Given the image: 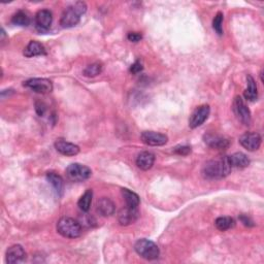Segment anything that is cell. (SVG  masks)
I'll return each mask as SVG.
<instances>
[{
    "mask_svg": "<svg viewBox=\"0 0 264 264\" xmlns=\"http://www.w3.org/2000/svg\"><path fill=\"white\" fill-rule=\"evenodd\" d=\"M231 165L229 164L227 157L218 160H210L202 167V175L209 180H218L227 176L231 172Z\"/></svg>",
    "mask_w": 264,
    "mask_h": 264,
    "instance_id": "cell-1",
    "label": "cell"
},
{
    "mask_svg": "<svg viewBox=\"0 0 264 264\" xmlns=\"http://www.w3.org/2000/svg\"><path fill=\"white\" fill-rule=\"evenodd\" d=\"M87 12V4L83 1H78L74 4L68 6L63 12L60 25L63 28H72L76 26L81 21L82 16Z\"/></svg>",
    "mask_w": 264,
    "mask_h": 264,
    "instance_id": "cell-2",
    "label": "cell"
},
{
    "mask_svg": "<svg viewBox=\"0 0 264 264\" xmlns=\"http://www.w3.org/2000/svg\"><path fill=\"white\" fill-rule=\"evenodd\" d=\"M57 231L66 238H76L82 234V225L72 218L63 217L57 222Z\"/></svg>",
    "mask_w": 264,
    "mask_h": 264,
    "instance_id": "cell-3",
    "label": "cell"
},
{
    "mask_svg": "<svg viewBox=\"0 0 264 264\" xmlns=\"http://www.w3.org/2000/svg\"><path fill=\"white\" fill-rule=\"evenodd\" d=\"M134 250L141 258L150 261L157 259L160 255L158 246L147 238H141V240L136 242L134 245Z\"/></svg>",
    "mask_w": 264,
    "mask_h": 264,
    "instance_id": "cell-4",
    "label": "cell"
},
{
    "mask_svg": "<svg viewBox=\"0 0 264 264\" xmlns=\"http://www.w3.org/2000/svg\"><path fill=\"white\" fill-rule=\"evenodd\" d=\"M92 175V170L80 163H72L66 169V176L72 182H84L88 180Z\"/></svg>",
    "mask_w": 264,
    "mask_h": 264,
    "instance_id": "cell-5",
    "label": "cell"
},
{
    "mask_svg": "<svg viewBox=\"0 0 264 264\" xmlns=\"http://www.w3.org/2000/svg\"><path fill=\"white\" fill-rule=\"evenodd\" d=\"M232 108L236 118L238 119V121L242 122L244 125H250L252 119L251 112L248 106L245 104L244 99L241 96H236L234 98Z\"/></svg>",
    "mask_w": 264,
    "mask_h": 264,
    "instance_id": "cell-6",
    "label": "cell"
},
{
    "mask_svg": "<svg viewBox=\"0 0 264 264\" xmlns=\"http://www.w3.org/2000/svg\"><path fill=\"white\" fill-rule=\"evenodd\" d=\"M24 86L39 94H47L53 90V84L48 79H30L24 83Z\"/></svg>",
    "mask_w": 264,
    "mask_h": 264,
    "instance_id": "cell-7",
    "label": "cell"
},
{
    "mask_svg": "<svg viewBox=\"0 0 264 264\" xmlns=\"http://www.w3.org/2000/svg\"><path fill=\"white\" fill-rule=\"evenodd\" d=\"M210 113H211L210 106L203 105V106H198L190 116V119H189L190 128L195 129V128H197V127L201 126L208 120Z\"/></svg>",
    "mask_w": 264,
    "mask_h": 264,
    "instance_id": "cell-8",
    "label": "cell"
},
{
    "mask_svg": "<svg viewBox=\"0 0 264 264\" xmlns=\"http://www.w3.org/2000/svg\"><path fill=\"white\" fill-rule=\"evenodd\" d=\"M141 138L143 143L152 147L164 146V144L168 141V138L165 134L155 131H143Z\"/></svg>",
    "mask_w": 264,
    "mask_h": 264,
    "instance_id": "cell-9",
    "label": "cell"
},
{
    "mask_svg": "<svg viewBox=\"0 0 264 264\" xmlns=\"http://www.w3.org/2000/svg\"><path fill=\"white\" fill-rule=\"evenodd\" d=\"M240 143L250 152L257 151L261 146V136L257 132H246L241 136Z\"/></svg>",
    "mask_w": 264,
    "mask_h": 264,
    "instance_id": "cell-10",
    "label": "cell"
},
{
    "mask_svg": "<svg viewBox=\"0 0 264 264\" xmlns=\"http://www.w3.org/2000/svg\"><path fill=\"white\" fill-rule=\"evenodd\" d=\"M203 141L211 149L216 150H226L229 147V141L223 136L212 133H207L203 135Z\"/></svg>",
    "mask_w": 264,
    "mask_h": 264,
    "instance_id": "cell-11",
    "label": "cell"
},
{
    "mask_svg": "<svg viewBox=\"0 0 264 264\" xmlns=\"http://www.w3.org/2000/svg\"><path fill=\"white\" fill-rule=\"evenodd\" d=\"M139 211L135 208L125 207L123 208L118 214V221L122 226H128L130 224H133L139 218Z\"/></svg>",
    "mask_w": 264,
    "mask_h": 264,
    "instance_id": "cell-12",
    "label": "cell"
},
{
    "mask_svg": "<svg viewBox=\"0 0 264 264\" xmlns=\"http://www.w3.org/2000/svg\"><path fill=\"white\" fill-rule=\"evenodd\" d=\"M26 258V253H25L23 246L20 245H14L6 251L5 260L10 264H16L23 262Z\"/></svg>",
    "mask_w": 264,
    "mask_h": 264,
    "instance_id": "cell-13",
    "label": "cell"
},
{
    "mask_svg": "<svg viewBox=\"0 0 264 264\" xmlns=\"http://www.w3.org/2000/svg\"><path fill=\"white\" fill-rule=\"evenodd\" d=\"M53 22V15L49 10H41L35 16L36 28L41 31H48Z\"/></svg>",
    "mask_w": 264,
    "mask_h": 264,
    "instance_id": "cell-14",
    "label": "cell"
},
{
    "mask_svg": "<svg viewBox=\"0 0 264 264\" xmlns=\"http://www.w3.org/2000/svg\"><path fill=\"white\" fill-rule=\"evenodd\" d=\"M55 149L64 156H75L80 153L79 146L63 140H59L55 142Z\"/></svg>",
    "mask_w": 264,
    "mask_h": 264,
    "instance_id": "cell-15",
    "label": "cell"
},
{
    "mask_svg": "<svg viewBox=\"0 0 264 264\" xmlns=\"http://www.w3.org/2000/svg\"><path fill=\"white\" fill-rule=\"evenodd\" d=\"M115 203L107 197H102L96 202V211L102 217H109L115 212Z\"/></svg>",
    "mask_w": 264,
    "mask_h": 264,
    "instance_id": "cell-16",
    "label": "cell"
},
{
    "mask_svg": "<svg viewBox=\"0 0 264 264\" xmlns=\"http://www.w3.org/2000/svg\"><path fill=\"white\" fill-rule=\"evenodd\" d=\"M155 163V156L154 154H152L151 152L148 151H143L141 152L138 155V158H136V165L141 170H147L151 169Z\"/></svg>",
    "mask_w": 264,
    "mask_h": 264,
    "instance_id": "cell-17",
    "label": "cell"
},
{
    "mask_svg": "<svg viewBox=\"0 0 264 264\" xmlns=\"http://www.w3.org/2000/svg\"><path fill=\"white\" fill-rule=\"evenodd\" d=\"M42 55H47L46 48L44 47V45H41L40 42L35 41V40H31L24 50V56L27 58L42 56Z\"/></svg>",
    "mask_w": 264,
    "mask_h": 264,
    "instance_id": "cell-18",
    "label": "cell"
},
{
    "mask_svg": "<svg viewBox=\"0 0 264 264\" xmlns=\"http://www.w3.org/2000/svg\"><path fill=\"white\" fill-rule=\"evenodd\" d=\"M47 180L51 185H52L54 191L58 195V197H61L64 192L63 178L59 175H57L56 173L50 172L47 174Z\"/></svg>",
    "mask_w": 264,
    "mask_h": 264,
    "instance_id": "cell-19",
    "label": "cell"
},
{
    "mask_svg": "<svg viewBox=\"0 0 264 264\" xmlns=\"http://www.w3.org/2000/svg\"><path fill=\"white\" fill-rule=\"evenodd\" d=\"M227 158L229 161V164L231 165V167L245 168V167H248L250 164V159L242 152L234 153V154L228 156Z\"/></svg>",
    "mask_w": 264,
    "mask_h": 264,
    "instance_id": "cell-20",
    "label": "cell"
},
{
    "mask_svg": "<svg viewBox=\"0 0 264 264\" xmlns=\"http://www.w3.org/2000/svg\"><path fill=\"white\" fill-rule=\"evenodd\" d=\"M244 96L248 101H255L258 98L257 85L252 75H246V89L244 92Z\"/></svg>",
    "mask_w": 264,
    "mask_h": 264,
    "instance_id": "cell-21",
    "label": "cell"
},
{
    "mask_svg": "<svg viewBox=\"0 0 264 264\" xmlns=\"http://www.w3.org/2000/svg\"><path fill=\"white\" fill-rule=\"evenodd\" d=\"M122 195L125 199L126 206L130 207V208H135L138 209L140 206V196L136 193H134L133 191L127 189V188H123L122 189Z\"/></svg>",
    "mask_w": 264,
    "mask_h": 264,
    "instance_id": "cell-22",
    "label": "cell"
},
{
    "mask_svg": "<svg viewBox=\"0 0 264 264\" xmlns=\"http://www.w3.org/2000/svg\"><path fill=\"white\" fill-rule=\"evenodd\" d=\"M12 23L16 26H21V27H26L30 24V17L26 12L20 11L18 13H16L13 18H12Z\"/></svg>",
    "mask_w": 264,
    "mask_h": 264,
    "instance_id": "cell-23",
    "label": "cell"
},
{
    "mask_svg": "<svg viewBox=\"0 0 264 264\" xmlns=\"http://www.w3.org/2000/svg\"><path fill=\"white\" fill-rule=\"evenodd\" d=\"M92 198H93V191L91 189H88L82 195L81 198L78 201V206L82 211L87 212L90 210Z\"/></svg>",
    "mask_w": 264,
    "mask_h": 264,
    "instance_id": "cell-24",
    "label": "cell"
},
{
    "mask_svg": "<svg viewBox=\"0 0 264 264\" xmlns=\"http://www.w3.org/2000/svg\"><path fill=\"white\" fill-rule=\"evenodd\" d=\"M215 225L220 231H226L228 229L234 227L235 221L231 217H219L215 221Z\"/></svg>",
    "mask_w": 264,
    "mask_h": 264,
    "instance_id": "cell-25",
    "label": "cell"
},
{
    "mask_svg": "<svg viewBox=\"0 0 264 264\" xmlns=\"http://www.w3.org/2000/svg\"><path fill=\"white\" fill-rule=\"evenodd\" d=\"M102 68H104V66H102L100 62L92 63L85 68L83 74L87 76V78H95V76L99 75L102 72Z\"/></svg>",
    "mask_w": 264,
    "mask_h": 264,
    "instance_id": "cell-26",
    "label": "cell"
},
{
    "mask_svg": "<svg viewBox=\"0 0 264 264\" xmlns=\"http://www.w3.org/2000/svg\"><path fill=\"white\" fill-rule=\"evenodd\" d=\"M223 14L219 12L212 21V28L217 32L218 35H222L223 34Z\"/></svg>",
    "mask_w": 264,
    "mask_h": 264,
    "instance_id": "cell-27",
    "label": "cell"
},
{
    "mask_svg": "<svg viewBox=\"0 0 264 264\" xmlns=\"http://www.w3.org/2000/svg\"><path fill=\"white\" fill-rule=\"evenodd\" d=\"M174 152L177 155H182V156H187L191 153V148L188 146H178L176 147Z\"/></svg>",
    "mask_w": 264,
    "mask_h": 264,
    "instance_id": "cell-28",
    "label": "cell"
},
{
    "mask_svg": "<svg viewBox=\"0 0 264 264\" xmlns=\"http://www.w3.org/2000/svg\"><path fill=\"white\" fill-rule=\"evenodd\" d=\"M142 70H143V66H142L141 62L138 60V61H135V62L131 65V67H130V72L133 73V74H138V73H140L141 71H142Z\"/></svg>",
    "mask_w": 264,
    "mask_h": 264,
    "instance_id": "cell-29",
    "label": "cell"
},
{
    "mask_svg": "<svg viewBox=\"0 0 264 264\" xmlns=\"http://www.w3.org/2000/svg\"><path fill=\"white\" fill-rule=\"evenodd\" d=\"M46 110H47V106L45 104H42V102H36L35 104V112L36 114L39 116V117H42L45 115L46 113Z\"/></svg>",
    "mask_w": 264,
    "mask_h": 264,
    "instance_id": "cell-30",
    "label": "cell"
},
{
    "mask_svg": "<svg viewBox=\"0 0 264 264\" xmlns=\"http://www.w3.org/2000/svg\"><path fill=\"white\" fill-rule=\"evenodd\" d=\"M127 38H128V40L131 42H139L142 38V35L139 32H130L128 33Z\"/></svg>",
    "mask_w": 264,
    "mask_h": 264,
    "instance_id": "cell-31",
    "label": "cell"
},
{
    "mask_svg": "<svg viewBox=\"0 0 264 264\" xmlns=\"http://www.w3.org/2000/svg\"><path fill=\"white\" fill-rule=\"evenodd\" d=\"M240 220L242 221V223H243L245 226H248V227L254 226V224H253V221H252L250 218L246 217V216L242 215V216L240 217Z\"/></svg>",
    "mask_w": 264,
    "mask_h": 264,
    "instance_id": "cell-32",
    "label": "cell"
}]
</instances>
